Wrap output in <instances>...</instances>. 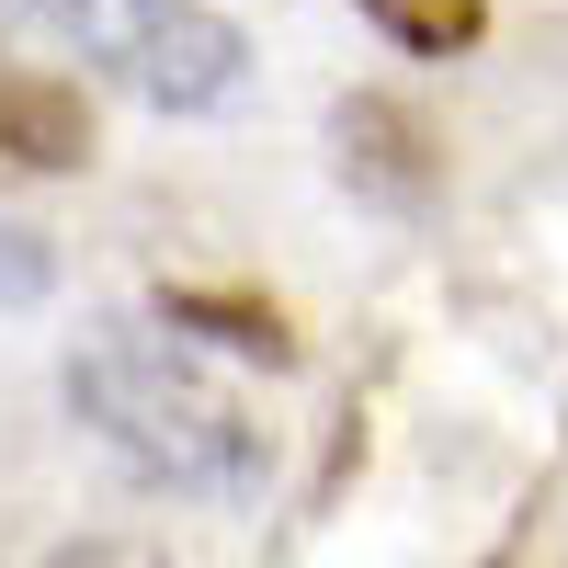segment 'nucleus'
<instances>
[{"instance_id":"obj_7","label":"nucleus","mask_w":568,"mask_h":568,"mask_svg":"<svg viewBox=\"0 0 568 568\" xmlns=\"http://www.w3.org/2000/svg\"><path fill=\"white\" fill-rule=\"evenodd\" d=\"M45 284H58V251H45V227H23V216H0V318H23V307H45Z\"/></svg>"},{"instance_id":"obj_5","label":"nucleus","mask_w":568,"mask_h":568,"mask_svg":"<svg viewBox=\"0 0 568 568\" xmlns=\"http://www.w3.org/2000/svg\"><path fill=\"white\" fill-rule=\"evenodd\" d=\"M160 318L171 329H205V342H227V353H262V364H296V329H284L262 296H216V284H171L160 296Z\"/></svg>"},{"instance_id":"obj_2","label":"nucleus","mask_w":568,"mask_h":568,"mask_svg":"<svg viewBox=\"0 0 568 568\" xmlns=\"http://www.w3.org/2000/svg\"><path fill=\"white\" fill-rule=\"evenodd\" d=\"M0 23L69 45L91 80L136 91L149 114H227L251 91V34L216 0H0Z\"/></svg>"},{"instance_id":"obj_8","label":"nucleus","mask_w":568,"mask_h":568,"mask_svg":"<svg viewBox=\"0 0 568 568\" xmlns=\"http://www.w3.org/2000/svg\"><path fill=\"white\" fill-rule=\"evenodd\" d=\"M34 568H171L149 535H69V546H45Z\"/></svg>"},{"instance_id":"obj_4","label":"nucleus","mask_w":568,"mask_h":568,"mask_svg":"<svg viewBox=\"0 0 568 568\" xmlns=\"http://www.w3.org/2000/svg\"><path fill=\"white\" fill-rule=\"evenodd\" d=\"M329 149H342V182H364V194H387V205L433 194V149H420V125L398 103H375V91L329 114Z\"/></svg>"},{"instance_id":"obj_1","label":"nucleus","mask_w":568,"mask_h":568,"mask_svg":"<svg viewBox=\"0 0 568 568\" xmlns=\"http://www.w3.org/2000/svg\"><path fill=\"white\" fill-rule=\"evenodd\" d=\"M58 387L80 409V433L114 466H136L149 489H171V500H262V466H273L262 420L227 398L182 342H160L149 318L80 329L69 364H58Z\"/></svg>"},{"instance_id":"obj_6","label":"nucleus","mask_w":568,"mask_h":568,"mask_svg":"<svg viewBox=\"0 0 568 568\" xmlns=\"http://www.w3.org/2000/svg\"><path fill=\"white\" fill-rule=\"evenodd\" d=\"M375 34H398L409 58H466L489 34V0H353Z\"/></svg>"},{"instance_id":"obj_3","label":"nucleus","mask_w":568,"mask_h":568,"mask_svg":"<svg viewBox=\"0 0 568 568\" xmlns=\"http://www.w3.org/2000/svg\"><path fill=\"white\" fill-rule=\"evenodd\" d=\"M58 171H91V103H80V80L0 58V182H58Z\"/></svg>"}]
</instances>
